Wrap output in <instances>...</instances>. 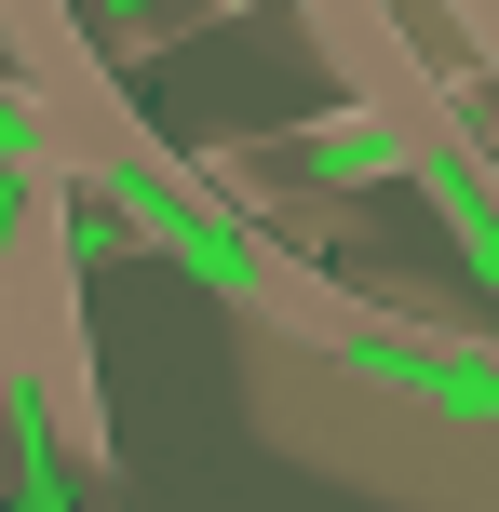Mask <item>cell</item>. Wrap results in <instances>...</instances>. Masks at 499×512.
Returning <instances> with one entry per match:
<instances>
[{
    "mask_svg": "<svg viewBox=\"0 0 499 512\" xmlns=\"http://www.w3.org/2000/svg\"><path fill=\"white\" fill-rule=\"evenodd\" d=\"M243 418L284 472L392 512H499V324L324 270L284 310H230Z\"/></svg>",
    "mask_w": 499,
    "mask_h": 512,
    "instance_id": "obj_1",
    "label": "cell"
},
{
    "mask_svg": "<svg viewBox=\"0 0 499 512\" xmlns=\"http://www.w3.org/2000/svg\"><path fill=\"white\" fill-rule=\"evenodd\" d=\"M216 14H257V0H81V27L108 41V68H122V54H176L189 27H216Z\"/></svg>",
    "mask_w": 499,
    "mask_h": 512,
    "instance_id": "obj_2",
    "label": "cell"
}]
</instances>
